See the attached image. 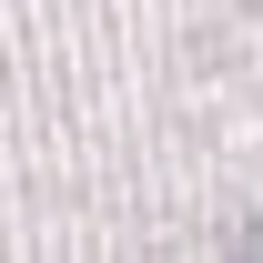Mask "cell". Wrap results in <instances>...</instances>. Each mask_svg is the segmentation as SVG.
Segmentation results:
<instances>
[{"label":"cell","mask_w":263,"mask_h":263,"mask_svg":"<svg viewBox=\"0 0 263 263\" xmlns=\"http://www.w3.org/2000/svg\"><path fill=\"white\" fill-rule=\"evenodd\" d=\"M243 243H253V253H263V233H243Z\"/></svg>","instance_id":"6da1fadb"}]
</instances>
